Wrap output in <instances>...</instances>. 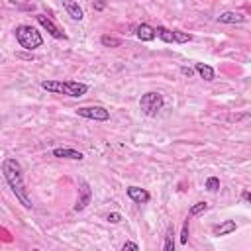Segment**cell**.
<instances>
[{
  "label": "cell",
  "mask_w": 251,
  "mask_h": 251,
  "mask_svg": "<svg viewBox=\"0 0 251 251\" xmlns=\"http://www.w3.org/2000/svg\"><path fill=\"white\" fill-rule=\"evenodd\" d=\"M10 4H20V2H25V0H8Z\"/></svg>",
  "instance_id": "cell-27"
},
{
  "label": "cell",
  "mask_w": 251,
  "mask_h": 251,
  "mask_svg": "<svg viewBox=\"0 0 251 251\" xmlns=\"http://www.w3.org/2000/svg\"><path fill=\"white\" fill-rule=\"evenodd\" d=\"M241 200H243V202H249V200H251L249 190H243V192H241Z\"/></svg>",
  "instance_id": "cell-26"
},
{
  "label": "cell",
  "mask_w": 251,
  "mask_h": 251,
  "mask_svg": "<svg viewBox=\"0 0 251 251\" xmlns=\"http://www.w3.org/2000/svg\"><path fill=\"white\" fill-rule=\"evenodd\" d=\"M61 4H63V8H65L67 16H71V20L80 22V20L84 18V12H82V8L78 6V2H76V0H61Z\"/></svg>",
  "instance_id": "cell-10"
},
{
  "label": "cell",
  "mask_w": 251,
  "mask_h": 251,
  "mask_svg": "<svg viewBox=\"0 0 251 251\" xmlns=\"http://www.w3.org/2000/svg\"><path fill=\"white\" fill-rule=\"evenodd\" d=\"M90 200H92V188L84 178H80L78 180V198H76V204L73 206V210L75 212H82L90 204Z\"/></svg>",
  "instance_id": "cell-5"
},
{
  "label": "cell",
  "mask_w": 251,
  "mask_h": 251,
  "mask_svg": "<svg viewBox=\"0 0 251 251\" xmlns=\"http://www.w3.org/2000/svg\"><path fill=\"white\" fill-rule=\"evenodd\" d=\"M180 73H182L184 76H188V78H190V76L194 75V69H190V67H180Z\"/></svg>",
  "instance_id": "cell-24"
},
{
  "label": "cell",
  "mask_w": 251,
  "mask_h": 251,
  "mask_svg": "<svg viewBox=\"0 0 251 251\" xmlns=\"http://www.w3.org/2000/svg\"><path fill=\"white\" fill-rule=\"evenodd\" d=\"M106 220H108L110 224H120V222H122V214H118V212H110V214L106 216Z\"/></svg>",
  "instance_id": "cell-22"
},
{
  "label": "cell",
  "mask_w": 251,
  "mask_h": 251,
  "mask_svg": "<svg viewBox=\"0 0 251 251\" xmlns=\"http://www.w3.org/2000/svg\"><path fill=\"white\" fill-rule=\"evenodd\" d=\"M186 243H188V218L184 220L182 231H180V245H186Z\"/></svg>",
  "instance_id": "cell-21"
},
{
  "label": "cell",
  "mask_w": 251,
  "mask_h": 251,
  "mask_svg": "<svg viewBox=\"0 0 251 251\" xmlns=\"http://www.w3.org/2000/svg\"><path fill=\"white\" fill-rule=\"evenodd\" d=\"M206 210H208V202H204V200H200V202H194V204L190 206V210H188V218H196V216L204 214Z\"/></svg>",
  "instance_id": "cell-16"
},
{
  "label": "cell",
  "mask_w": 251,
  "mask_h": 251,
  "mask_svg": "<svg viewBox=\"0 0 251 251\" xmlns=\"http://www.w3.org/2000/svg\"><path fill=\"white\" fill-rule=\"evenodd\" d=\"M53 157H59V159H71V161H82L84 155L76 149H71V147H55L51 151Z\"/></svg>",
  "instance_id": "cell-9"
},
{
  "label": "cell",
  "mask_w": 251,
  "mask_h": 251,
  "mask_svg": "<svg viewBox=\"0 0 251 251\" xmlns=\"http://www.w3.org/2000/svg\"><path fill=\"white\" fill-rule=\"evenodd\" d=\"M135 37L139 41H153L155 39V27L149 24H139V25H135Z\"/></svg>",
  "instance_id": "cell-12"
},
{
  "label": "cell",
  "mask_w": 251,
  "mask_h": 251,
  "mask_svg": "<svg viewBox=\"0 0 251 251\" xmlns=\"http://www.w3.org/2000/svg\"><path fill=\"white\" fill-rule=\"evenodd\" d=\"M122 249H124V251H137L139 245H137L135 241H126V243L122 245Z\"/></svg>",
  "instance_id": "cell-23"
},
{
  "label": "cell",
  "mask_w": 251,
  "mask_h": 251,
  "mask_svg": "<svg viewBox=\"0 0 251 251\" xmlns=\"http://www.w3.org/2000/svg\"><path fill=\"white\" fill-rule=\"evenodd\" d=\"M35 20H37V24L51 35V37H55V39H67V35L59 29V25L49 18V16H45V14H37L35 16Z\"/></svg>",
  "instance_id": "cell-6"
},
{
  "label": "cell",
  "mask_w": 251,
  "mask_h": 251,
  "mask_svg": "<svg viewBox=\"0 0 251 251\" xmlns=\"http://www.w3.org/2000/svg\"><path fill=\"white\" fill-rule=\"evenodd\" d=\"M14 35H16V41L20 43V47H24L27 51H33V49L43 45V37H41V33L33 25H27V24L16 25Z\"/></svg>",
  "instance_id": "cell-2"
},
{
  "label": "cell",
  "mask_w": 251,
  "mask_h": 251,
  "mask_svg": "<svg viewBox=\"0 0 251 251\" xmlns=\"http://www.w3.org/2000/svg\"><path fill=\"white\" fill-rule=\"evenodd\" d=\"M235 229H237V224H235L233 220H224L222 224H218V226L214 227V235H216V237L229 235V233H233Z\"/></svg>",
  "instance_id": "cell-13"
},
{
  "label": "cell",
  "mask_w": 251,
  "mask_h": 251,
  "mask_svg": "<svg viewBox=\"0 0 251 251\" xmlns=\"http://www.w3.org/2000/svg\"><path fill=\"white\" fill-rule=\"evenodd\" d=\"M88 92V84L86 82H78V80H63V94L71 96V98H80Z\"/></svg>",
  "instance_id": "cell-7"
},
{
  "label": "cell",
  "mask_w": 251,
  "mask_h": 251,
  "mask_svg": "<svg viewBox=\"0 0 251 251\" xmlns=\"http://www.w3.org/2000/svg\"><path fill=\"white\" fill-rule=\"evenodd\" d=\"M163 106H165V98L161 92L151 90V92L141 94V98H139V110L149 118H155L163 110Z\"/></svg>",
  "instance_id": "cell-3"
},
{
  "label": "cell",
  "mask_w": 251,
  "mask_h": 251,
  "mask_svg": "<svg viewBox=\"0 0 251 251\" xmlns=\"http://www.w3.org/2000/svg\"><path fill=\"white\" fill-rule=\"evenodd\" d=\"M100 43L104 47H120L122 45V39L120 37H114V35H102L100 37Z\"/></svg>",
  "instance_id": "cell-17"
},
{
  "label": "cell",
  "mask_w": 251,
  "mask_h": 251,
  "mask_svg": "<svg viewBox=\"0 0 251 251\" xmlns=\"http://www.w3.org/2000/svg\"><path fill=\"white\" fill-rule=\"evenodd\" d=\"M126 194H127L129 200H133V202H137V204H147V202L151 200L149 190H145V188H141V186H133V184L126 188Z\"/></svg>",
  "instance_id": "cell-8"
},
{
  "label": "cell",
  "mask_w": 251,
  "mask_h": 251,
  "mask_svg": "<svg viewBox=\"0 0 251 251\" xmlns=\"http://www.w3.org/2000/svg\"><path fill=\"white\" fill-rule=\"evenodd\" d=\"M173 227H169L167 229V235H165V243H163V249L165 251H173L175 249V239H173Z\"/></svg>",
  "instance_id": "cell-19"
},
{
  "label": "cell",
  "mask_w": 251,
  "mask_h": 251,
  "mask_svg": "<svg viewBox=\"0 0 251 251\" xmlns=\"http://www.w3.org/2000/svg\"><path fill=\"white\" fill-rule=\"evenodd\" d=\"M204 188H206V190H210V192L220 190V178H218V176H208V178H206V182H204Z\"/></svg>",
  "instance_id": "cell-18"
},
{
  "label": "cell",
  "mask_w": 251,
  "mask_h": 251,
  "mask_svg": "<svg viewBox=\"0 0 251 251\" xmlns=\"http://www.w3.org/2000/svg\"><path fill=\"white\" fill-rule=\"evenodd\" d=\"M76 116L86 118V120H94V122H108L110 120V110H106L104 106H80L76 108Z\"/></svg>",
  "instance_id": "cell-4"
},
{
  "label": "cell",
  "mask_w": 251,
  "mask_h": 251,
  "mask_svg": "<svg viewBox=\"0 0 251 251\" xmlns=\"http://www.w3.org/2000/svg\"><path fill=\"white\" fill-rule=\"evenodd\" d=\"M192 41V35L186 33V31H180V29H175V43H188Z\"/></svg>",
  "instance_id": "cell-20"
},
{
  "label": "cell",
  "mask_w": 251,
  "mask_h": 251,
  "mask_svg": "<svg viewBox=\"0 0 251 251\" xmlns=\"http://www.w3.org/2000/svg\"><path fill=\"white\" fill-rule=\"evenodd\" d=\"M106 8V0H98L94 2V10H104Z\"/></svg>",
  "instance_id": "cell-25"
},
{
  "label": "cell",
  "mask_w": 251,
  "mask_h": 251,
  "mask_svg": "<svg viewBox=\"0 0 251 251\" xmlns=\"http://www.w3.org/2000/svg\"><path fill=\"white\" fill-rule=\"evenodd\" d=\"M247 18L241 14V12H222L218 18H216V22L218 24H243Z\"/></svg>",
  "instance_id": "cell-11"
},
{
  "label": "cell",
  "mask_w": 251,
  "mask_h": 251,
  "mask_svg": "<svg viewBox=\"0 0 251 251\" xmlns=\"http://www.w3.org/2000/svg\"><path fill=\"white\" fill-rule=\"evenodd\" d=\"M0 169H2V175H4V178H6L8 186H10V190L16 194V200H18L24 208L31 210V208H33V202H31L29 192H27V188H25L24 169H22L20 161L14 159V157H6V159L2 161V167H0Z\"/></svg>",
  "instance_id": "cell-1"
},
{
  "label": "cell",
  "mask_w": 251,
  "mask_h": 251,
  "mask_svg": "<svg viewBox=\"0 0 251 251\" xmlns=\"http://www.w3.org/2000/svg\"><path fill=\"white\" fill-rule=\"evenodd\" d=\"M155 37H159L161 41L165 43H175V29H169V27H155Z\"/></svg>",
  "instance_id": "cell-15"
},
{
  "label": "cell",
  "mask_w": 251,
  "mask_h": 251,
  "mask_svg": "<svg viewBox=\"0 0 251 251\" xmlns=\"http://www.w3.org/2000/svg\"><path fill=\"white\" fill-rule=\"evenodd\" d=\"M194 71L200 75V78H204V80H208V82H212V80L216 78V71H214L210 65H206V63H196V65H194Z\"/></svg>",
  "instance_id": "cell-14"
}]
</instances>
